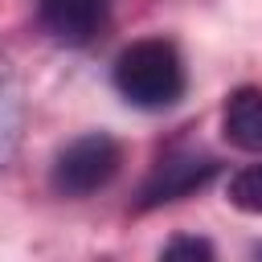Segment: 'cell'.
I'll return each mask as SVG.
<instances>
[{
  "mask_svg": "<svg viewBox=\"0 0 262 262\" xmlns=\"http://www.w3.org/2000/svg\"><path fill=\"white\" fill-rule=\"evenodd\" d=\"M115 90L143 111L172 106L184 94V61L172 41L164 37H143L131 41L115 57Z\"/></svg>",
  "mask_w": 262,
  "mask_h": 262,
  "instance_id": "1",
  "label": "cell"
},
{
  "mask_svg": "<svg viewBox=\"0 0 262 262\" xmlns=\"http://www.w3.org/2000/svg\"><path fill=\"white\" fill-rule=\"evenodd\" d=\"M119 164H123L119 139H111L106 131L82 135L53 160V188L66 196H90L115 180Z\"/></svg>",
  "mask_w": 262,
  "mask_h": 262,
  "instance_id": "2",
  "label": "cell"
},
{
  "mask_svg": "<svg viewBox=\"0 0 262 262\" xmlns=\"http://www.w3.org/2000/svg\"><path fill=\"white\" fill-rule=\"evenodd\" d=\"M217 172H221V164H217V160H209V156H201V160H196V156L168 160V164H160V168H156V176L143 184V192H139V209H156V205L180 201V196H188V192L205 188Z\"/></svg>",
  "mask_w": 262,
  "mask_h": 262,
  "instance_id": "3",
  "label": "cell"
},
{
  "mask_svg": "<svg viewBox=\"0 0 262 262\" xmlns=\"http://www.w3.org/2000/svg\"><path fill=\"white\" fill-rule=\"evenodd\" d=\"M111 0H41L45 29L66 45H86L106 25Z\"/></svg>",
  "mask_w": 262,
  "mask_h": 262,
  "instance_id": "4",
  "label": "cell"
},
{
  "mask_svg": "<svg viewBox=\"0 0 262 262\" xmlns=\"http://www.w3.org/2000/svg\"><path fill=\"white\" fill-rule=\"evenodd\" d=\"M221 131L233 147L242 151H262V90L258 86H242L229 94L225 111H221Z\"/></svg>",
  "mask_w": 262,
  "mask_h": 262,
  "instance_id": "5",
  "label": "cell"
},
{
  "mask_svg": "<svg viewBox=\"0 0 262 262\" xmlns=\"http://www.w3.org/2000/svg\"><path fill=\"white\" fill-rule=\"evenodd\" d=\"M229 205L262 217V164H250L229 176Z\"/></svg>",
  "mask_w": 262,
  "mask_h": 262,
  "instance_id": "6",
  "label": "cell"
},
{
  "mask_svg": "<svg viewBox=\"0 0 262 262\" xmlns=\"http://www.w3.org/2000/svg\"><path fill=\"white\" fill-rule=\"evenodd\" d=\"M164 258H213V246L205 237H172L164 246Z\"/></svg>",
  "mask_w": 262,
  "mask_h": 262,
  "instance_id": "7",
  "label": "cell"
}]
</instances>
